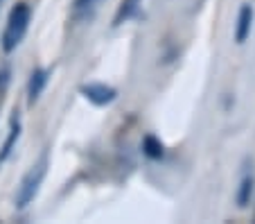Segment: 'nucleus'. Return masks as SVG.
Here are the masks:
<instances>
[{"label":"nucleus","instance_id":"obj_10","mask_svg":"<svg viewBox=\"0 0 255 224\" xmlns=\"http://www.w3.org/2000/svg\"><path fill=\"white\" fill-rule=\"evenodd\" d=\"M142 154L147 156V159H151V161H158V159H163L165 156V145L160 138L156 136H144L142 138Z\"/></svg>","mask_w":255,"mask_h":224},{"label":"nucleus","instance_id":"obj_11","mask_svg":"<svg viewBox=\"0 0 255 224\" xmlns=\"http://www.w3.org/2000/svg\"><path fill=\"white\" fill-rule=\"evenodd\" d=\"M2 2H5V0H0V7H2Z\"/></svg>","mask_w":255,"mask_h":224},{"label":"nucleus","instance_id":"obj_7","mask_svg":"<svg viewBox=\"0 0 255 224\" xmlns=\"http://www.w3.org/2000/svg\"><path fill=\"white\" fill-rule=\"evenodd\" d=\"M253 190H255V177L253 172H244L240 181V188H237V209H246L251 204V197H253Z\"/></svg>","mask_w":255,"mask_h":224},{"label":"nucleus","instance_id":"obj_8","mask_svg":"<svg viewBox=\"0 0 255 224\" xmlns=\"http://www.w3.org/2000/svg\"><path fill=\"white\" fill-rule=\"evenodd\" d=\"M102 0H75L72 2V16L79 20H91L95 11L100 9Z\"/></svg>","mask_w":255,"mask_h":224},{"label":"nucleus","instance_id":"obj_3","mask_svg":"<svg viewBox=\"0 0 255 224\" xmlns=\"http://www.w3.org/2000/svg\"><path fill=\"white\" fill-rule=\"evenodd\" d=\"M79 93H82L91 104H95V107H106V104H111L113 100L118 98L116 88L109 86V84H102V82L84 84V86H79Z\"/></svg>","mask_w":255,"mask_h":224},{"label":"nucleus","instance_id":"obj_9","mask_svg":"<svg viewBox=\"0 0 255 224\" xmlns=\"http://www.w3.org/2000/svg\"><path fill=\"white\" fill-rule=\"evenodd\" d=\"M140 2H142V0H122L118 11H116V16H113V25L118 27V25H122V23L133 18L140 9Z\"/></svg>","mask_w":255,"mask_h":224},{"label":"nucleus","instance_id":"obj_4","mask_svg":"<svg viewBox=\"0 0 255 224\" xmlns=\"http://www.w3.org/2000/svg\"><path fill=\"white\" fill-rule=\"evenodd\" d=\"M253 20H255V9L253 5H242L240 14H237V25H235V41L237 43H246V39L251 36V29H253Z\"/></svg>","mask_w":255,"mask_h":224},{"label":"nucleus","instance_id":"obj_1","mask_svg":"<svg viewBox=\"0 0 255 224\" xmlns=\"http://www.w3.org/2000/svg\"><path fill=\"white\" fill-rule=\"evenodd\" d=\"M29 18H32V9H29L27 2H16L14 9L9 11L5 32H2V50L5 52H14L20 45V41H23L25 32L29 27Z\"/></svg>","mask_w":255,"mask_h":224},{"label":"nucleus","instance_id":"obj_5","mask_svg":"<svg viewBox=\"0 0 255 224\" xmlns=\"http://www.w3.org/2000/svg\"><path fill=\"white\" fill-rule=\"evenodd\" d=\"M50 79V70L45 68H34L32 75H29V82H27V104H36L43 93L45 84Z\"/></svg>","mask_w":255,"mask_h":224},{"label":"nucleus","instance_id":"obj_2","mask_svg":"<svg viewBox=\"0 0 255 224\" xmlns=\"http://www.w3.org/2000/svg\"><path fill=\"white\" fill-rule=\"evenodd\" d=\"M45 172H48V156H41L39 161L29 168V172L23 177L18 190H16V209H27L34 202V197L39 195L41 184L45 179Z\"/></svg>","mask_w":255,"mask_h":224},{"label":"nucleus","instance_id":"obj_6","mask_svg":"<svg viewBox=\"0 0 255 224\" xmlns=\"http://www.w3.org/2000/svg\"><path fill=\"white\" fill-rule=\"evenodd\" d=\"M20 138V118H18V111H14L11 116V125H9V134H7L5 143H2V150H0V163H5L9 159V154L14 152V145L18 143Z\"/></svg>","mask_w":255,"mask_h":224}]
</instances>
